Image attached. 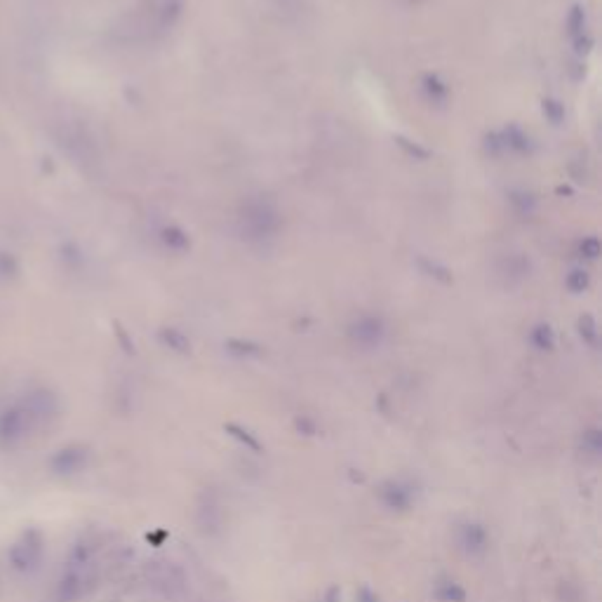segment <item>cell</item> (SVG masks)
<instances>
[{
  "label": "cell",
  "instance_id": "cell-25",
  "mask_svg": "<svg viewBox=\"0 0 602 602\" xmlns=\"http://www.w3.org/2000/svg\"><path fill=\"white\" fill-rule=\"evenodd\" d=\"M17 273V262L10 255H0V276L10 278Z\"/></svg>",
  "mask_w": 602,
  "mask_h": 602
},
{
  "label": "cell",
  "instance_id": "cell-20",
  "mask_svg": "<svg viewBox=\"0 0 602 602\" xmlns=\"http://www.w3.org/2000/svg\"><path fill=\"white\" fill-rule=\"evenodd\" d=\"M588 285H591V278H588V273H586V271L574 269V271L570 273V276H567V290L574 292V294H579V292L588 290Z\"/></svg>",
  "mask_w": 602,
  "mask_h": 602
},
{
  "label": "cell",
  "instance_id": "cell-17",
  "mask_svg": "<svg viewBox=\"0 0 602 602\" xmlns=\"http://www.w3.org/2000/svg\"><path fill=\"white\" fill-rule=\"evenodd\" d=\"M567 29H570V36L577 40L581 36H586V12L581 5H574L570 10V17H567Z\"/></svg>",
  "mask_w": 602,
  "mask_h": 602
},
{
  "label": "cell",
  "instance_id": "cell-28",
  "mask_svg": "<svg viewBox=\"0 0 602 602\" xmlns=\"http://www.w3.org/2000/svg\"><path fill=\"white\" fill-rule=\"evenodd\" d=\"M325 602H341V591L337 586H330L325 593Z\"/></svg>",
  "mask_w": 602,
  "mask_h": 602
},
{
  "label": "cell",
  "instance_id": "cell-9",
  "mask_svg": "<svg viewBox=\"0 0 602 602\" xmlns=\"http://www.w3.org/2000/svg\"><path fill=\"white\" fill-rule=\"evenodd\" d=\"M433 598L437 602H468V591L456 579L440 577L433 584Z\"/></svg>",
  "mask_w": 602,
  "mask_h": 602
},
{
  "label": "cell",
  "instance_id": "cell-10",
  "mask_svg": "<svg viewBox=\"0 0 602 602\" xmlns=\"http://www.w3.org/2000/svg\"><path fill=\"white\" fill-rule=\"evenodd\" d=\"M158 339H160V344L169 348L172 353H179V355L191 353V339L181 330H177V327H162L158 332Z\"/></svg>",
  "mask_w": 602,
  "mask_h": 602
},
{
  "label": "cell",
  "instance_id": "cell-15",
  "mask_svg": "<svg viewBox=\"0 0 602 602\" xmlns=\"http://www.w3.org/2000/svg\"><path fill=\"white\" fill-rule=\"evenodd\" d=\"M581 452H584L586 456H593V459H598L600 452H602V430L598 426H591L586 428L584 433H581Z\"/></svg>",
  "mask_w": 602,
  "mask_h": 602
},
{
  "label": "cell",
  "instance_id": "cell-23",
  "mask_svg": "<svg viewBox=\"0 0 602 602\" xmlns=\"http://www.w3.org/2000/svg\"><path fill=\"white\" fill-rule=\"evenodd\" d=\"M511 200L518 205L523 214H530V212L534 210V198H532L530 193H525V191H523V193H513Z\"/></svg>",
  "mask_w": 602,
  "mask_h": 602
},
{
  "label": "cell",
  "instance_id": "cell-24",
  "mask_svg": "<svg viewBox=\"0 0 602 602\" xmlns=\"http://www.w3.org/2000/svg\"><path fill=\"white\" fill-rule=\"evenodd\" d=\"M294 426H297V430H301L304 435H316L318 433V423L313 419H309V416H297Z\"/></svg>",
  "mask_w": 602,
  "mask_h": 602
},
{
  "label": "cell",
  "instance_id": "cell-22",
  "mask_svg": "<svg viewBox=\"0 0 602 602\" xmlns=\"http://www.w3.org/2000/svg\"><path fill=\"white\" fill-rule=\"evenodd\" d=\"M544 113L549 115L553 122H560L565 118V106L560 104V101H556V99H546L544 101Z\"/></svg>",
  "mask_w": 602,
  "mask_h": 602
},
{
  "label": "cell",
  "instance_id": "cell-5",
  "mask_svg": "<svg viewBox=\"0 0 602 602\" xmlns=\"http://www.w3.org/2000/svg\"><path fill=\"white\" fill-rule=\"evenodd\" d=\"M454 542L466 558H482L489 551L492 534L480 520H463L454 530Z\"/></svg>",
  "mask_w": 602,
  "mask_h": 602
},
{
  "label": "cell",
  "instance_id": "cell-8",
  "mask_svg": "<svg viewBox=\"0 0 602 602\" xmlns=\"http://www.w3.org/2000/svg\"><path fill=\"white\" fill-rule=\"evenodd\" d=\"M24 407L29 409V414L33 416L36 426H40V423H45V421H50L57 416L59 400H57V395H54L52 391H47V388H36V391H31L29 398L24 400Z\"/></svg>",
  "mask_w": 602,
  "mask_h": 602
},
{
  "label": "cell",
  "instance_id": "cell-18",
  "mask_svg": "<svg viewBox=\"0 0 602 602\" xmlns=\"http://www.w3.org/2000/svg\"><path fill=\"white\" fill-rule=\"evenodd\" d=\"M579 334L586 344L598 346V323H595V318L591 316V313H586V316L579 318Z\"/></svg>",
  "mask_w": 602,
  "mask_h": 602
},
{
  "label": "cell",
  "instance_id": "cell-13",
  "mask_svg": "<svg viewBox=\"0 0 602 602\" xmlns=\"http://www.w3.org/2000/svg\"><path fill=\"white\" fill-rule=\"evenodd\" d=\"M530 344L542 353H549L556 348V332L551 330V325L539 323L534 330L530 332Z\"/></svg>",
  "mask_w": 602,
  "mask_h": 602
},
{
  "label": "cell",
  "instance_id": "cell-11",
  "mask_svg": "<svg viewBox=\"0 0 602 602\" xmlns=\"http://www.w3.org/2000/svg\"><path fill=\"white\" fill-rule=\"evenodd\" d=\"M224 430H226V433H229L231 437H233V440L241 442L245 449L257 452V454H259V452H264V442L259 440V437L252 433V430H248L245 426H241V423H233V421H231V423H226Z\"/></svg>",
  "mask_w": 602,
  "mask_h": 602
},
{
  "label": "cell",
  "instance_id": "cell-14",
  "mask_svg": "<svg viewBox=\"0 0 602 602\" xmlns=\"http://www.w3.org/2000/svg\"><path fill=\"white\" fill-rule=\"evenodd\" d=\"M160 241L172 252H184V250H188V245H191L188 236L184 233L179 226H165V229L160 231Z\"/></svg>",
  "mask_w": 602,
  "mask_h": 602
},
{
  "label": "cell",
  "instance_id": "cell-27",
  "mask_svg": "<svg viewBox=\"0 0 602 602\" xmlns=\"http://www.w3.org/2000/svg\"><path fill=\"white\" fill-rule=\"evenodd\" d=\"M398 143L402 148H407V153L416 155V158H428V150L426 148H419L416 143H409V139H405V136H398Z\"/></svg>",
  "mask_w": 602,
  "mask_h": 602
},
{
  "label": "cell",
  "instance_id": "cell-26",
  "mask_svg": "<svg viewBox=\"0 0 602 602\" xmlns=\"http://www.w3.org/2000/svg\"><path fill=\"white\" fill-rule=\"evenodd\" d=\"M355 602H381V600L369 586H360L358 591H355Z\"/></svg>",
  "mask_w": 602,
  "mask_h": 602
},
{
  "label": "cell",
  "instance_id": "cell-12",
  "mask_svg": "<svg viewBox=\"0 0 602 602\" xmlns=\"http://www.w3.org/2000/svg\"><path fill=\"white\" fill-rule=\"evenodd\" d=\"M499 136H501L504 150H515V153H527L530 150V136L515 125L506 127L504 132H499Z\"/></svg>",
  "mask_w": 602,
  "mask_h": 602
},
{
  "label": "cell",
  "instance_id": "cell-16",
  "mask_svg": "<svg viewBox=\"0 0 602 602\" xmlns=\"http://www.w3.org/2000/svg\"><path fill=\"white\" fill-rule=\"evenodd\" d=\"M226 351L236 358H252V355L262 353V346L255 344V341H243V339H229L226 341Z\"/></svg>",
  "mask_w": 602,
  "mask_h": 602
},
{
  "label": "cell",
  "instance_id": "cell-4",
  "mask_svg": "<svg viewBox=\"0 0 602 602\" xmlns=\"http://www.w3.org/2000/svg\"><path fill=\"white\" fill-rule=\"evenodd\" d=\"M45 558V537L43 532L31 527L22 532V537L10 546V563L17 572H36Z\"/></svg>",
  "mask_w": 602,
  "mask_h": 602
},
{
  "label": "cell",
  "instance_id": "cell-19",
  "mask_svg": "<svg viewBox=\"0 0 602 602\" xmlns=\"http://www.w3.org/2000/svg\"><path fill=\"white\" fill-rule=\"evenodd\" d=\"M423 90H426V94L433 101H444V99H447V85L440 83L435 75H426V78H423Z\"/></svg>",
  "mask_w": 602,
  "mask_h": 602
},
{
  "label": "cell",
  "instance_id": "cell-3",
  "mask_svg": "<svg viewBox=\"0 0 602 602\" xmlns=\"http://www.w3.org/2000/svg\"><path fill=\"white\" fill-rule=\"evenodd\" d=\"M346 334L348 341L355 348H360V351H376V348L384 346V341L388 337V325L376 313H362V316L351 320Z\"/></svg>",
  "mask_w": 602,
  "mask_h": 602
},
{
  "label": "cell",
  "instance_id": "cell-1",
  "mask_svg": "<svg viewBox=\"0 0 602 602\" xmlns=\"http://www.w3.org/2000/svg\"><path fill=\"white\" fill-rule=\"evenodd\" d=\"M238 229H241V236L248 243L266 245L278 238L280 229H283V214H280L278 205L271 198H250V200L243 203L241 214H238Z\"/></svg>",
  "mask_w": 602,
  "mask_h": 602
},
{
  "label": "cell",
  "instance_id": "cell-6",
  "mask_svg": "<svg viewBox=\"0 0 602 602\" xmlns=\"http://www.w3.org/2000/svg\"><path fill=\"white\" fill-rule=\"evenodd\" d=\"M36 428V421L29 414V409L24 407V402H19L15 407H8L0 414V442L3 444H17L22 442L31 430Z\"/></svg>",
  "mask_w": 602,
  "mask_h": 602
},
{
  "label": "cell",
  "instance_id": "cell-7",
  "mask_svg": "<svg viewBox=\"0 0 602 602\" xmlns=\"http://www.w3.org/2000/svg\"><path fill=\"white\" fill-rule=\"evenodd\" d=\"M90 463V447L87 444H80V442H71V444H64L59 447L57 452L52 454L50 459V468L54 475L59 478H71V475H78L83 473Z\"/></svg>",
  "mask_w": 602,
  "mask_h": 602
},
{
  "label": "cell",
  "instance_id": "cell-21",
  "mask_svg": "<svg viewBox=\"0 0 602 602\" xmlns=\"http://www.w3.org/2000/svg\"><path fill=\"white\" fill-rule=\"evenodd\" d=\"M579 252L584 257H588V259H598V255H600V241L595 236H591V238H584V241H581V245H579Z\"/></svg>",
  "mask_w": 602,
  "mask_h": 602
},
{
  "label": "cell",
  "instance_id": "cell-2",
  "mask_svg": "<svg viewBox=\"0 0 602 602\" xmlns=\"http://www.w3.org/2000/svg\"><path fill=\"white\" fill-rule=\"evenodd\" d=\"M374 494L386 511L409 513L416 506V501H419V485H416L412 478L395 475V478H386V480H381L376 485Z\"/></svg>",
  "mask_w": 602,
  "mask_h": 602
}]
</instances>
